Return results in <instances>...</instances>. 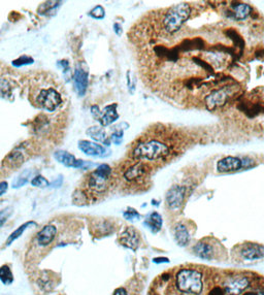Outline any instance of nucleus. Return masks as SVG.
Instances as JSON below:
<instances>
[{
    "mask_svg": "<svg viewBox=\"0 0 264 295\" xmlns=\"http://www.w3.org/2000/svg\"><path fill=\"white\" fill-rule=\"evenodd\" d=\"M30 99L34 106L47 112H55L64 103L59 89L48 81L37 80L30 89Z\"/></svg>",
    "mask_w": 264,
    "mask_h": 295,
    "instance_id": "1",
    "label": "nucleus"
},
{
    "mask_svg": "<svg viewBox=\"0 0 264 295\" xmlns=\"http://www.w3.org/2000/svg\"><path fill=\"white\" fill-rule=\"evenodd\" d=\"M171 147L162 139H143L135 145L132 150V157L139 161H163L171 156Z\"/></svg>",
    "mask_w": 264,
    "mask_h": 295,
    "instance_id": "2",
    "label": "nucleus"
},
{
    "mask_svg": "<svg viewBox=\"0 0 264 295\" xmlns=\"http://www.w3.org/2000/svg\"><path fill=\"white\" fill-rule=\"evenodd\" d=\"M191 15V7L189 3H180L170 7L165 13L162 25L164 30L168 33H174L179 31L182 25L187 21Z\"/></svg>",
    "mask_w": 264,
    "mask_h": 295,
    "instance_id": "3",
    "label": "nucleus"
},
{
    "mask_svg": "<svg viewBox=\"0 0 264 295\" xmlns=\"http://www.w3.org/2000/svg\"><path fill=\"white\" fill-rule=\"evenodd\" d=\"M177 286L180 291L198 295L202 291L201 272L195 270H182L177 274Z\"/></svg>",
    "mask_w": 264,
    "mask_h": 295,
    "instance_id": "4",
    "label": "nucleus"
},
{
    "mask_svg": "<svg viewBox=\"0 0 264 295\" xmlns=\"http://www.w3.org/2000/svg\"><path fill=\"white\" fill-rule=\"evenodd\" d=\"M112 170L107 164H101L97 169L89 174L87 184L88 188L93 193H102L104 192L111 179Z\"/></svg>",
    "mask_w": 264,
    "mask_h": 295,
    "instance_id": "5",
    "label": "nucleus"
},
{
    "mask_svg": "<svg viewBox=\"0 0 264 295\" xmlns=\"http://www.w3.org/2000/svg\"><path fill=\"white\" fill-rule=\"evenodd\" d=\"M232 93L233 89L231 86H226L224 88H220V89L214 90L205 97V104H207V107L210 111L216 110L226 103L229 96H231Z\"/></svg>",
    "mask_w": 264,
    "mask_h": 295,
    "instance_id": "6",
    "label": "nucleus"
},
{
    "mask_svg": "<svg viewBox=\"0 0 264 295\" xmlns=\"http://www.w3.org/2000/svg\"><path fill=\"white\" fill-rule=\"evenodd\" d=\"M91 112L95 119L98 120L102 126H109L119 118L118 112H117V104L115 103L106 106L102 113H100L98 107L94 105L92 106Z\"/></svg>",
    "mask_w": 264,
    "mask_h": 295,
    "instance_id": "7",
    "label": "nucleus"
},
{
    "mask_svg": "<svg viewBox=\"0 0 264 295\" xmlns=\"http://www.w3.org/2000/svg\"><path fill=\"white\" fill-rule=\"evenodd\" d=\"M250 285V280L247 277L237 276L228 279L224 284L226 295H240Z\"/></svg>",
    "mask_w": 264,
    "mask_h": 295,
    "instance_id": "8",
    "label": "nucleus"
},
{
    "mask_svg": "<svg viewBox=\"0 0 264 295\" xmlns=\"http://www.w3.org/2000/svg\"><path fill=\"white\" fill-rule=\"evenodd\" d=\"M186 195V188L182 186H173L166 193V203L170 209H180L184 203Z\"/></svg>",
    "mask_w": 264,
    "mask_h": 295,
    "instance_id": "9",
    "label": "nucleus"
},
{
    "mask_svg": "<svg viewBox=\"0 0 264 295\" xmlns=\"http://www.w3.org/2000/svg\"><path fill=\"white\" fill-rule=\"evenodd\" d=\"M146 172H148V166L145 165V162L136 161L125 170L124 178L128 182H133L141 179L146 173Z\"/></svg>",
    "mask_w": 264,
    "mask_h": 295,
    "instance_id": "10",
    "label": "nucleus"
},
{
    "mask_svg": "<svg viewBox=\"0 0 264 295\" xmlns=\"http://www.w3.org/2000/svg\"><path fill=\"white\" fill-rule=\"evenodd\" d=\"M242 167L241 159L239 157L228 156L221 159L217 164V171L219 172H233L240 171Z\"/></svg>",
    "mask_w": 264,
    "mask_h": 295,
    "instance_id": "11",
    "label": "nucleus"
},
{
    "mask_svg": "<svg viewBox=\"0 0 264 295\" xmlns=\"http://www.w3.org/2000/svg\"><path fill=\"white\" fill-rule=\"evenodd\" d=\"M120 243L126 248L136 250L140 246V235L134 228H127L123 231L120 237Z\"/></svg>",
    "mask_w": 264,
    "mask_h": 295,
    "instance_id": "12",
    "label": "nucleus"
},
{
    "mask_svg": "<svg viewBox=\"0 0 264 295\" xmlns=\"http://www.w3.org/2000/svg\"><path fill=\"white\" fill-rule=\"evenodd\" d=\"M55 158L56 160L62 163L63 165L67 167H75V169H79V167H83L87 162L83 160L76 159L73 155L71 153H68L66 151H57L55 153Z\"/></svg>",
    "mask_w": 264,
    "mask_h": 295,
    "instance_id": "13",
    "label": "nucleus"
},
{
    "mask_svg": "<svg viewBox=\"0 0 264 295\" xmlns=\"http://www.w3.org/2000/svg\"><path fill=\"white\" fill-rule=\"evenodd\" d=\"M57 229L54 225H47L45 227L37 233L36 241L40 246L46 247V246L50 245L56 238Z\"/></svg>",
    "mask_w": 264,
    "mask_h": 295,
    "instance_id": "14",
    "label": "nucleus"
},
{
    "mask_svg": "<svg viewBox=\"0 0 264 295\" xmlns=\"http://www.w3.org/2000/svg\"><path fill=\"white\" fill-rule=\"evenodd\" d=\"M242 256L249 259V260H255L263 257V246L262 245H255V244H248L243 246L240 251Z\"/></svg>",
    "mask_w": 264,
    "mask_h": 295,
    "instance_id": "15",
    "label": "nucleus"
},
{
    "mask_svg": "<svg viewBox=\"0 0 264 295\" xmlns=\"http://www.w3.org/2000/svg\"><path fill=\"white\" fill-rule=\"evenodd\" d=\"M73 78H74V87L77 94L81 96L84 95L88 86V73L85 72L81 67H76Z\"/></svg>",
    "mask_w": 264,
    "mask_h": 295,
    "instance_id": "16",
    "label": "nucleus"
},
{
    "mask_svg": "<svg viewBox=\"0 0 264 295\" xmlns=\"http://www.w3.org/2000/svg\"><path fill=\"white\" fill-rule=\"evenodd\" d=\"M79 148L84 154L89 156H102L105 153V149L102 146L89 141H80Z\"/></svg>",
    "mask_w": 264,
    "mask_h": 295,
    "instance_id": "17",
    "label": "nucleus"
},
{
    "mask_svg": "<svg viewBox=\"0 0 264 295\" xmlns=\"http://www.w3.org/2000/svg\"><path fill=\"white\" fill-rule=\"evenodd\" d=\"M231 17L236 20L247 19L251 13V6L243 2H232L230 5Z\"/></svg>",
    "mask_w": 264,
    "mask_h": 295,
    "instance_id": "18",
    "label": "nucleus"
},
{
    "mask_svg": "<svg viewBox=\"0 0 264 295\" xmlns=\"http://www.w3.org/2000/svg\"><path fill=\"white\" fill-rule=\"evenodd\" d=\"M24 153L21 151V149H16L5 157V159L3 160V164L8 167H18L24 162Z\"/></svg>",
    "mask_w": 264,
    "mask_h": 295,
    "instance_id": "19",
    "label": "nucleus"
},
{
    "mask_svg": "<svg viewBox=\"0 0 264 295\" xmlns=\"http://www.w3.org/2000/svg\"><path fill=\"white\" fill-rule=\"evenodd\" d=\"M174 238L181 247H185V246L190 241V234L188 228L182 223L178 224L174 227Z\"/></svg>",
    "mask_w": 264,
    "mask_h": 295,
    "instance_id": "20",
    "label": "nucleus"
},
{
    "mask_svg": "<svg viewBox=\"0 0 264 295\" xmlns=\"http://www.w3.org/2000/svg\"><path fill=\"white\" fill-rule=\"evenodd\" d=\"M87 134L91 136L93 140L100 142L104 145H110V139L107 137V134L105 132V130L99 126H92L90 127L89 129L87 130Z\"/></svg>",
    "mask_w": 264,
    "mask_h": 295,
    "instance_id": "21",
    "label": "nucleus"
},
{
    "mask_svg": "<svg viewBox=\"0 0 264 295\" xmlns=\"http://www.w3.org/2000/svg\"><path fill=\"white\" fill-rule=\"evenodd\" d=\"M193 250H194V253L202 259L209 260L213 256V247L209 243H205L204 241H201L198 244L195 245Z\"/></svg>",
    "mask_w": 264,
    "mask_h": 295,
    "instance_id": "22",
    "label": "nucleus"
},
{
    "mask_svg": "<svg viewBox=\"0 0 264 295\" xmlns=\"http://www.w3.org/2000/svg\"><path fill=\"white\" fill-rule=\"evenodd\" d=\"M145 226H148V227L153 231V232H157L161 229V226H162V218L161 216L156 213V212H153L148 218H146L145 222H144Z\"/></svg>",
    "mask_w": 264,
    "mask_h": 295,
    "instance_id": "23",
    "label": "nucleus"
},
{
    "mask_svg": "<svg viewBox=\"0 0 264 295\" xmlns=\"http://www.w3.org/2000/svg\"><path fill=\"white\" fill-rule=\"evenodd\" d=\"M32 225H36V224L33 221H28L25 224L21 225L20 227H19L17 230H15L11 235H9L7 241H6V246L12 245V243H14L17 239H19L21 237V235L23 234V232L29 227V226H32Z\"/></svg>",
    "mask_w": 264,
    "mask_h": 295,
    "instance_id": "24",
    "label": "nucleus"
},
{
    "mask_svg": "<svg viewBox=\"0 0 264 295\" xmlns=\"http://www.w3.org/2000/svg\"><path fill=\"white\" fill-rule=\"evenodd\" d=\"M0 281H1L4 285L12 284L14 281L13 272L7 265H2V267L0 268Z\"/></svg>",
    "mask_w": 264,
    "mask_h": 295,
    "instance_id": "25",
    "label": "nucleus"
},
{
    "mask_svg": "<svg viewBox=\"0 0 264 295\" xmlns=\"http://www.w3.org/2000/svg\"><path fill=\"white\" fill-rule=\"evenodd\" d=\"M12 213H13V209L11 208V206H9V208H5V209L0 211V227L3 226V224L9 218V216L12 215Z\"/></svg>",
    "mask_w": 264,
    "mask_h": 295,
    "instance_id": "26",
    "label": "nucleus"
},
{
    "mask_svg": "<svg viewBox=\"0 0 264 295\" xmlns=\"http://www.w3.org/2000/svg\"><path fill=\"white\" fill-rule=\"evenodd\" d=\"M31 184L35 187H42V188L50 186V183H48L43 175H36L35 178L32 180Z\"/></svg>",
    "mask_w": 264,
    "mask_h": 295,
    "instance_id": "27",
    "label": "nucleus"
},
{
    "mask_svg": "<svg viewBox=\"0 0 264 295\" xmlns=\"http://www.w3.org/2000/svg\"><path fill=\"white\" fill-rule=\"evenodd\" d=\"M105 15V12H104V8L101 6V5H97L95 6L92 11L90 12V16L95 18V19H102Z\"/></svg>",
    "mask_w": 264,
    "mask_h": 295,
    "instance_id": "28",
    "label": "nucleus"
},
{
    "mask_svg": "<svg viewBox=\"0 0 264 295\" xmlns=\"http://www.w3.org/2000/svg\"><path fill=\"white\" fill-rule=\"evenodd\" d=\"M124 218L127 219V220H129V221H133L135 219H140L141 216L136 211L129 209L128 211L124 213Z\"/></svg>",
    "mask_w": 264,
    "mask_h": 295,
    "instance_id": "29",
    "label": "nucleus"
},
{
    "mask_svg": "<svg viewBox=\"0 0 264 295\" xmlns=\"http://www.w3.org/2000/svg\"><path fill=\"white\" fill-rule=\"evenodd\" d=\"M123 135H124V132L123 130H119V131H116L112 134L111 136V141L116 144V145H120L122 143V140H123Z\"/></svg>",
    "mask_w": 264,
    "mask_h": 295,
    "instance_id": "30",
    "label": "nucleus"
},
{
    "mask_svg": "<svg viewBox=\"0 0 264 295\" xmlns=\"http://www.w3.org/2000/svg\"><path fill=\"white\" fill-rule=\"evenodd\" d=\"M31 62H33V59L32 58L28 57V56H22V57L19 58L18 60L14 61V64L18 65V66H20V65H23V64H29V63H31Z\"/></svg>",
    "mask_w": 264,
    "mask_h": 295,
    "instance_id": "31",
    "label": "nucleus"
},
{
    "mask_svg": "<svg viewBox=\"0 0 264 295\" xmlns=\"http://www.w3.org/2000/svg\"><path fill=\"white\" fill-rule=\"evenodd\" d=\"M26 183H27V178H22V176H20V178L17 179V181L13 184V186L15 187V188H16V187L18 188V187H21Z\"/></svg>",
    "mask_w": 264,
    "mask_h": 295,
    "instance_id": "32",
    "label": "nucleus"
},
{
    "mask_svg": "<svg viewBox=\"0 0 264 295\" xmlns=\"http://www.w3.org/2000/svg\"><path fill=\"white\" fill-rule=\"evenodd\" d=\"M8 188V184L6 182H0V196L3 195Z\"/></svg>",
    "mask_w": 264,
    "mask_h": 295,
    "instance_id": "33",
    "label": "nucleus"
},
{
    "mask_svg": "<svg viewBox=\"0 0 264 295\" xmlns=\"http://www.w3.org/2000/svg\"><path fill=\"white\" fill-rule=\"evenodd\" d=\"M114 295H127V292L124 288H118L114 292Z\"/></svg>",
    "mask_w": 264,
    "mask_h": 295,
    "instance_id": "34",
    "label": "nucleus"
},
{
    "mask_svg": "<svg viewBox=\"0 0 264 295\" xmlns=\"http://www.w3.org/2000/svg\"><path fill=\"white\" fill-rule=\"evenodd\" d=\"M210 295H223V291H222V289H220V288H215V289L210 293Z\"/></svg>",
    "mask_w": 264,
    "mask_h": 295,
    "instance_id": "35",
    "label": "nucleus"
},
{
    "mask_svg": "<svg viewBox=\"0 0 264 295\" xmlns=\"http://www.w3.org/2000/svg\"><path fill=\"white\" fill-rule=\"evenodd\" d=\"M114 27H115V30L117 31V33H118V34H121V31H122V28L120 27V25H119L118 23H116V24L114 25Z\"/></svg>",
    "mask_w": 264,
    "mask_h": 295,
    "instance_id": "36",
    "label": "nucleus"
},
{
    "mask_svg": "<svg viewBox=\"0 0 264 295\" xmlns=\"http://www.w3.org/2000/svg\"><path fill=\"white\" fill-rule=\"evenodd\" d=\"M154 261L156 263H162V262H168V258H155Z\"/></svg>",
    "mask_w": 264,
    "mask_h": 295,
    "instance_id": "37",
    "label": "nucleus"
},
{
    "mask_svg": "<svg viewBox=\"0 0 264 295\" xmlns=\"http://www.w3.org/2000/svg\"><path fill=\"white\" fill-rule=\"evenodd\" d=\"M247 295H263V292H259V293H256V294H247Z\"/></svg>",
    "mask_w": 264,
    "mask_h": 295,
    "instance_id": "38",
    "label": "nucleus"
}]
</instances>
